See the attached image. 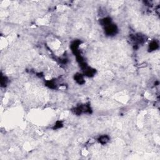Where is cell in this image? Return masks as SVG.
I'll use <instances>...</instances> for the list:
<instances>
[{
  "instance_id": "6da1fadb",
  "label": "cell",
  "mask_w": 160,
  "mask_h": 160,
  "mask_svg": "<svg viewBox=\"0 0 160 160\" xmlns=\"http://www.w3.org/2000/svg\"><path fill=\"white\" fill-rule=\"evenodd\" d=\"M104 28H105L106 34L108 35V36H113V35L116 34L118 31L116 26L115 24H112V23L105 26Z\"/></svg>"
},
{
  "instance_id": "7a4b0ae2",
  "label": "cell",
  "mask_w": 160,
  "mask_h": 160,
  "mask_svg": "<svg viewBox=\"0 0 160 160\" xmlns=\"http://www.w3.org/2000/svg\"><path fill=\"white\" fill-rule=\"evenodd\" d=\"M75 80H76V81L78 83L81 85V84L84 83V78L83 76L81 75V74L77 73L76 75L75 76Z\"/></svg>"
},
{
  "instance_id": "3957f363",
  "label": "cell",
  "mask_w": 160,
  "mask_h": 160,
  "mask_svg": "<svg viewBox=\"0 0 160 160\" xmlns=\"http://www.w3.org/2000/svg\"><path fill=\"white\" fill-rule=\"evenodd\" d=\"M158 48V44L156 41H152L149 46V50L150 51H155Z\"/></svg>"
},
{
  "instance_id": "277c9868",
  "label": "cell",
  "mask_w": 160,
  "mask_h": 160,
  "mask_svg": "<svg viewBox=\"0 0 160 160\" xmlns=\"http://www.w3.org/2000/svg\"><path fill=\"white\" fill-rule=\"evenodd\" d=\"M98 141L101 144H106V143L109 141V138H108V136H105V135L101 136L98 139Z\"/></svg>"
},
{
  "instance_id": "5b68a950",
  "label": "cell",
  "mask_w": 160,
  "mask_h": 160,
  "mask_svg": "<svg viewBox=\"0 0 160 160\" xmlns=\"http://www.w3.org/2000/svg\"><path fill=\"white\" fill-rule=\"evenodd\" d=\"M7 83H8V80H7L6 77L1 76V85L2 86H5L6 85Z\"/></svg>"
},
{
  "instance_id": "8992f818",
  "label": "cell",
  "mask_w": 160,
  "mask_h": 160,
  "mask_svg": "<svg viewBox=\"0 0 160 160\" xmlns=\"http://www.w3.org/2000/svg\"><path fill=\"white\" fill-rule=\"evenodd\" d=\"M63 126V124L61 121H57L55 125V127H54V129H59V128H61Z\"/></svg>"
}]
</instances>
